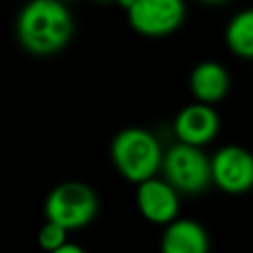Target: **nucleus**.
Masks as SVG:
<instances>
[{"instance_id": "nucleus-10", "label": "nucleus", "mask_w": 253, "mask_h": 253, "mask_svg": "<svg viewBox=\"0 0 253 253\" xmlns=\"http://www.w3.org/2000/svg\"><path fill=\"white\" fill-rule=\"evenodd\" d=\"M190 91L196 103L213 105L227 95L229 75L227 69L217 61H200L190 73Z\"/></svg>"}, {"instance_id": "nucleus-7", "label": "nucleus", "mask_w": 253, "mask_h": 253, "mask_svg": "<svg viewBox=\"0 0 253 253\" xmlns=\"http://www.w3.org/2000/svg\"><path fill=\"white\" fill-rule=\"evenodd\" d=\"M136 208L140 215L156 225H170L178 219L180 198L178 192L160 178H150L136 186Z\"/></svg>"}, {"instance_id": "nucleus-5", "label": "nucleus", "mask_w": 253, "mask_h": 253, "mask_svg": "<svg viewBox=\"0 0 253 253\" xmlns=\"http://www.w3.org/2000/svg\"><path fill=\"white\" fill-rule=\"evenodd\" d=\"M125 8L130 28L146 38H162L176 32L186 14L180 0H132Z\"/></svg>"}, {"instance_id": "nucleus-3", "label": "nucleus", "mask_w": 253, "mask_h": 253, "mask_svg": "<svg viewBox=\"0 0 253 253\" xmlns=\"http://www.w3.org/2000/svg\"><path fill=\"white\" fill-rule=\"evenodd\" d=\"M99 200L91 186L83 182H63L55 186L45 200V217L63 229H79L97 215Z\"/></svg>"}, {"instance_id": "nucleus-6", "label": "nucleus", "mask_w": 253, "mask_h": 253, "mask_svg": "<svg viewBox=\"0 0 253 253\" xmlns=\"http://www.w3.org/2000/svg\"><path fill=\"white\" fill-rule=\"evenodd\" d=\"M211 182L225 194H245L253 188V154L237 144L221 146L211 158Z\"/></svg>"}, {"instance_id": "nucleus-4", "label": "nucleus", "mask_w": 253, "mask_h": 253, "mask_svg": "<svg viewBox=\"0 0 253 253\" xmlns=\"http://www.w3.org/2000/svg\"><path fill=\"white\" fill-rule=\"evenodd\" d=\"M164 180L182 194H200L211 184L210 158L202 148L176 142L162 158Z\"/></svg>"}, {"instance_id": "nucleus-13", "label": "nucleus", "mask_w": 253, "mask_h": 253, "mask_svg": "<svg viewBox=\"0 0 253 253\" xmlns=\"http://www.w3.org/2000/svg\"><path fill=\"white\" fill-rule=\"evenodd\" d=\"M51 253H85V251L79 245H75V243H65L63 247H59V249H55Z\"/></svg>"}, {"instance_id": "nucleus-9", "label": "nucleus", "mask_w": 253, "mask_h": 253, "mask_svg": "<svg viewBox=\"0 0 253 253\" xmlns=\"http://www.w3.org/2000/svg\"><path fill=\"white\" fill-rule=\"evenodd\" d=\"M210 237L204 225L196 219H176L164 227L160 253H208Z\"/></svg>"}, {"instance_id": "nucleus-8", "label": "nucleus", "mask_w": 253, "mask_h": 253, "mask_svg": "<svg viewBox=\"0 0 253 253\" xmlns=\"http://www.w3.org/2000/svg\"><path fill=\"white\" fill-rule=\"evenodd\" d=\"M219 132V115L213 107L190 103L182 107L174 119V134L178 142L202 148Z\"/></svg>"}, {"instance_id": "nucleus-1", "label": "nucleus", "mask_w": 253, "mask_h": 253, "mask_svg": "<svg viewBox=\"0 0 253 253\" xmlns=\"http://www.w3.org/2000/svg\"><path fill=\"white\" fill-rule=\"evenodd\" d=\"M20 43L38 55H49L65 47L73 32L69 10L55 0H34L18 16Z\"/></svg>"}, {"instance_id": "nucleus-2", "label": "nucleus", "mask_w": 253, "mask_h": 253, "mask_svg": "<svg viewBox=\"0 0 253 253\" xmlns=\"http://www.w3.org/2000/svg\"><path fill=\"white\" fill-rule=\"evenodd\" d=\"M162 158L164 152L156 136L140 126L123 128L111 142V160L117 172L136 186L156 178Z\"/></svg>"}, {"instance_id": "nucleus-11", "label": "nucleus", "mask_w": 253, "mask_h": 253, "mask_svg": "<svg viewBox=\"0 0 253 253\" xmlns=\"http://www.w3.org/2000/svg\"><path fill=\"white\" fill-rule=\"evenodd\" d=\"M225 43L235 55L253 59V8L241 10L229 20L225 28Z\"/></svg>"}, {"instance_id": "nucleus-12", "label": "nucleus", "mask_w": 253, "mask_h": 253, "mask_svg": "<svg viewBox=\"0 0 253 253\" xmlns=\"http://www.w3.org/2000/svg\"><path fill=\"white\" fill-rule=\"evenodd\" d=\"M38 243L43 251L51 253L59 247H63L67 243V229H63L61 225L57 223H51V221H45L38 233Z\"/></svg>"}]
</instances>
